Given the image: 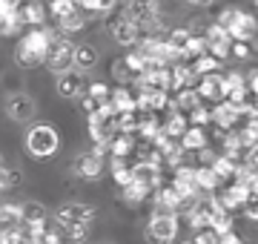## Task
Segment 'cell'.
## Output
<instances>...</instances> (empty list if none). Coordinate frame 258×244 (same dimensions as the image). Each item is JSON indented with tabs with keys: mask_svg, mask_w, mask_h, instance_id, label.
Masks as SVG:
<instances>
[{
	"mask_svg": "<svg viewBox=\"0 0 258 244\" xmlns=\"http://www.w3.org/2000/svg\"><path fill=\"white\" fill-rule=\"evenodd\" d=\"M57 32L46 26H37V29H29L23 38H18V46H15V60L18 66L23 69H37V66L46 64V55H49V46H52V38Z\"/></svg>",
	"mask_w": 258,
	"mask_h": 244,
	"instance_id": "cell-1",
	"label": "cell"
},
{
	"mask_svg": "<svg viewBox=\"0 0 258 244\" xmlns=\"http://www.w3.org/2000/svg\"><path fill=\"white\" fill-rule=\"evenodd\" d=\"M60 147V135H57L55 127L49 124H35L32 130L26 132V152L37 161H46L52 158Z\"/></svg>",
	"mask_w": 258,
	"mask_h": 244,
	"instance_id": "cell-2",
	"label": "cell"
},
{
	"mask_svg": "<svg viewBox=\"0 0 258 244\" xmlns=\"http://www.w3.org/2000/svg\"><path fill=\"white\" fill-rule=\"evenodd\" d=\"M75 52H78V43H72L69 35H63L57 29V35L52 38V46H49V55H46V69L55 72V75H63L75 66Z\"/></svg>",
	"mask_w": 258,
	"mask_h": 244,
	"instance_id": "cell-3",
	"label": "cell"
},
{
	"mask_svg": "<svg viewBox=\"0 0 258 244\" xmlns=\"http://www.w3.org/2000/svg\"><path fill=\"white\" fill-rule=\"evenodd\" d=\"M178 235V216L166 213H152L147 224V241L149 244H172Z\"/></svg>",
	"mask_w": 258,
	"mask_h": 244,
	"instance_id": "cell-4",
	"label": "cell"
},
{
	"mask_svg": "<svg viewBox=\"0 0 258 244\" xmlns=\"http://www.w3.org/2000/svg\"><path fill=\"white\" fill-rule=\"evenodd\" d=\"M106 29H109L112 40L118 43V46L123 49H135L141 40V26L135 23V20H129L126 15L123 18H109L106 20Z\"/></svg>",
	"mask_w": 258,
	"mask_h": 244,
	"instance_id": "cell-5",
	"label": "cell"
},
{
	"mask_svg": "<svg viewBox=\"0 0 258 244\" xmlns=\"http://www.w3.org/2000/svg\"><path fill=\"white\" fill-rule=\"evenodd\" d=\"M57 224L63 227V230H69V227H81V224H89L95 218V210L89 204H81V201H69V204L57 207Z\"/></svg>",
	"mask_w": 258,
	"mask_h": 244,
	"instance_id": "cell-6",
	"label": "cell"
},
{
	"mask_svg": "<svg viewBox=\"0 0 258 244\" xmlns=\"http://www.w3.org/2000/svg\"><path fill=\"white\" fill-rule=\"evenodd\" d=\"M86 89H89V84H86L81 69H69L63 75H57V95L63 101H81L86 95Z\"/></svg>",
	"mask_w": 258,
	"mask_h": 244,
	"instance_id": "cell-7",
	"label": "cell"
},
{
	"mask_svg": "<svg viewBox=\"0 0 258 244\" xmlns=\"http://www.w3.org/2000/svg\"><path fill=\"white\" fill-rule=\"evenodd\" d=\"M184 210H189V201H186L181 193H178L172 184L169 187L155 190V213H166V216H181Z\"/></svg>",
	"mask_w": 258,
	"mask_h": 244,
	"instance_id": "cell-8",
	"label": "cell"
},
{
	"mask_svg": "<svg viewBox=\"0 0 258 244\" xmlns=\"http://www.w3.org/2000/svg\"><path fill=\"white\" fill-rule=\"evenodd\" d=\"M106 155H109L106 150H101V147H92L89 152H83L81 158L75 161V172H78L81 178H86V181L98 178V175L103 172V164H106Z\"/></svg>",
	"mask_w": 258,
	"mask_h": 244,
	"instance_id": "cell-9",
	"label": "cell"
},
{
	"mask_svg": "<svg viewBox=\"0 0 258 244\" xmlns=\"http://www.w3.org/2000/svg\"><path fill=\"white\" fill-rule=\"evenodd\" d=\"M132 175L138 184L152 193V190H161V181H164V164H158V161H135L132 164Z\"/></svg>",
	"mask_w": 258,
	"mask_h": 244,
	"instance_id": "cell-10",
	"label": "cell"
},
{
	"mask_svg": "<svg viewBox=\"0 0 258 244\" xmlns=\"http://www.w3.org/2000/svg\"><path fill=\"white\" fill-rule=\"evenodd\" d=\"M238 103L232 101H221L212 106V127H215V132H232L235 127H238Z\"/></svg>",
	"mask_w": 258,
	"mask_h": 244,
	"instance_id": "cell-11",
	"label": "cell"
},
{
	"mask_svg": "<svg viewBox=\"0 0 258 244\" xmlns=\"http://www.w3.org/2000/svg\"><path fill=\"white\" fill-rule=\"evenodd\" d=\"M198 95H201V101H210V103H221L227 101V75H207L198 81Z\"/></svg>",
	"mask_w": 258,
	"mask_h": 244,
	"instance_id": "cell-12",
	"label": "cell"
},
{
	"mask_svg": "<svg viewBox=\"0 0 258 244\" xmlns=\"http://www.w3.org/2000/svg\"><path fill=\"white\" fill-rule=\"evenodd\" d=\"M218 196V201H221L230 213H235V210H244V207L252 201V196H249V187L247 184H238V181H232V184H227V187L221 190V193H215Z\"/></svg>",
	"mask_w": 258,
	"mask_h": 244,
	"instance_id": "cell-13",
	"label": "cell"
},
{
	"mask_svg": "<svg viewBox=\"0 0 258 244\" xmlns=\"http://www.w3.org/2000/svg\"><path fill=\"white\" fill-rule=\"evenodd\" d=\"M6 112H9L12 121L26 124V121H32V118H35L37 106H35V101H32L29 95L15 92V95H9V98H6Z\"/></svg>",
	"mask_w": 258,
	"mask_h": 244,
	"instance_id": "cell-14",
	"label": "cell"
},
{
	"mask_svg": "<svg viewBox=\"0 0 258 244\" xmlns=\"http://www.w3.org/2000/svg\"><path fill=\"white\" fill-rule=\"evenodd\" d=\"M230 35H232V40H244V43L255 40L258 38V20H255V15H252V12L238 9L235 23L230 26Z\"/></svg>",
	"mask_w": 258,
	"mask_h": 244,
	"instance_id": "cell-15",
	"label": "cell"
},
{
	"mask_svg": "<svg viewBox=\"0 0 258 244\" xmlns=\"http://www.w3.org/2000/svg\"><path fill=\"white\" fill-rule=\"evenodd\" d=\"M123 15L129 20H135L138 26H144L149 18L161 15V9H158V0H126V12Z\"/></svg>",
	"mask_w": 258,
	"mask_h": 244,
	"instance_id": "cell-16",
	"label": "cell"
},
{
	"mask_svg": "<svg viewBox=\"0 0 258 244\" xmlns=\"http://www.w3.org/2000/svg\"><path fill=\"white\" fill-rule=\"evenodd\" d=\"M227 101L238 103V106L241 103H247V101H252L247 75H241V72H230V75H227Z\"/></svg>",
	"mask_w": 258,
	"mask_h": 244,
	"instance_id": "cell-17",
	"label": "cell"
},
{
	"mask_svg": "<svg viewBox=\"0 0 258 244\" xmlns=\"http://www.w3.org/2000/svg\"><path fill=\"white\" fill-rule=\"evenodd\" d=\"M198 81H201V78L195 75L192 64L186 66L184 60H181V64L172 66V92H178V89H195Z\"/></svg>",
	"mask_w": 258,
	"mask_h": 244,
	"instance_id": "cell-18",
	"label": "cell"
},
{
	"mask_svg": "<svg viewBox=\"0 0 258 244\" xmlns=\"http://www.w3.org/2000/svg\"><path fill=\"white\" fill-rule=\"evenodd\" d=\"M46 18H49V9L40 3V0H29V3H23V9H20V20H23L29 29L43 26Z\"/></svg>",
	"mask_w": 258,
	"mask_h": 244,
	"instance_id": "cell-19",
	"label": "cell"
},
{
	"mask_svg": "<svg viewBox=\"0 0 258 244\" xmlns=\"http://www.w3.org/2000/svg\"><path fill=\"white\" fill-rule=\"evenodd\" d=\"M138 138L129 135V132H118L109 144V158H129L132 152H138Z\"/></svg>",
	"mask_w": 258,
	"mask_h": 244,
	"instance_id": "cell-20",
	"label": "cell"
},
{
	"mask_svg": "<svg viewBox=\"0 0 258 244\" xmlns=\"http://www.w3.org/2000/svg\"><path fill=\"white\" fill-rule=\"evenodd\" d=\"M164 130H166V135H169V138L181 141V138L186 135V130H189V115L178 112V109H172V106H169V115L164 118Z\"/></svg>",
	"mask_w": 258,
	"mask_h": 244,
	"instance_id": "cell-21",
	"label": "cell"
},
{
	"mask_svg": "<svg viewBox=\"0 0 258 244\" xmlns=\"http://www.w3.org/2000/svg\"><path fill=\"white\" fill-rule=\"evenodd\" d=\"M112 106L118 112H138V95L132 92V86H115L112 89Z\"/></svg>",
	"mask_w": 258,
	"mask_h": 244,
	"instance_id": "cell-22",
	"label": "cell"
},
{
	"mask_svg": "<svg viewBox=\"0 0 258 244\" xmlns=\"http://www.w3.org/2000/svg\"><path fill=\"white\" fill-rule=\"evenodd\" d=\"M195 181H198V190L207 193V196H215V193L224 187V181L215 175L212 167H195Z\"/></svg>",
	"mask_w": 258,
	"mask_h": 244,
	"instance_id": "cell-23",
	"label": "cell"
},
{
	"mask_svg": "<svg viewBox=\"0 0 258 244\" xmlns=\"http://www.w3.org/2000/svg\"><path fill=\"white\" fill-rule=\"evenodd\" d=\"M201 103L204 101H201V95H198V89H178L175 98H172V109L189 115V112H195Z\"/></svg>",
	"mask_w": 258,
	"mask_h": 244,
	"instance_id": "cell-24",
	"label": "cell"
},
{
	"mask_svg": "<svg viewBox=\"0 0 258 244\" xmlns=\"http://www.w3.org/2000/svg\"><path fill=\"white\" fill-rule=\"evenodd\" d=\"M181 147H184L186 152H201L204 147H210V135H207L204 127H189L186 135L181 138Z\"/></svg>",
	"mask_w": 258,
	"mask_h": 244,
	"instance_id": "cell-25",
	"label": "cell"
},
{
	"mask_svg": "<svg viewBox=\"0 0 258 244\" xmlns=\"http://www.w3.org/2000/svg\"><path fill=\"white\" fill-rule=\"evenodd\" d=\"M23 227V207L20 204H3L0 207V233Z\"/></svg>",
	"mask_w": 258,
	"mask_h": 244,
	"instance_id": "cell-26",
	"label": "cell"
},
{
	"mask_svg": "<svg viewBox=\"0 0 258 244\" xmlns=\"http://www.w3.org/2000/svg\"><path fill=\"white\" fill-rule=\"evenodd\" d=\"M238 164L241 161H235V158H230V155H218L215 158V164H212V169H215V175L224 181V184H232L235 181V172H238Z\"/></svg>",
	"mask_w": 258,
	"mask_h": 244,
	"instance_id": "cell-27",
	"label": "cell"
},
{
	"mask_svg": "<svg viewBox=\"0 0 258 244\" xmlns=\"http://www.w3.org/2000/svg\"><path fill=\"white\" fill-rule=\"evenodd\" d=\"M210 55V40H207V35H192L189 38V43L184 46V64L189 60V64H195L198 57Z\"/></svg>",
	"mask_w": 258,
	"mask_h": 244,
	"instance_id": "cell-28",
	"label": "cell"
},
{
	"mask_svg": "<svg viewBox=\"0 0 258 244\" xmlns=\"http://www.w3.org/2000/svg\"><path fill=\"white\" fill-rule=\"evenodd\" d=\"M95 60H98L95 46H89V43H78V52H75V69L86 72V69H92L95 66Z\"/></svg>",
	"mask_w": 258,
	"mask_h": 244,
	"instance_id": "cell-29",
	"label": "cell"
},
{
	"mask_svg": "<svg viewBox=\"0 0 258 244\" xmlns=\"http://www.w3.org/2000/svg\"><path fill=\"white\" fill-rule=\"evenodd\" d=\"M192 69H195V75H198V78L215 75V72L221 69V60H218V57H212V55H204V57H198V60L192 64Z\"/></svg>",
	"mask_w": 258,
	"mask_h": 244,
	"instance_id": "cell-30",
	"label": "cell"
},
{
	"mask_svg": "<svg viewBox=\"0 0 258 244\" xmlns=\"http://www.w3.org/2000/svg\"><path fill=\"white\" fill-rule=\"evenodd\" d=\"M75 12H81V6H75L72 0H52V3H49V15L55 20H63V18H69V15H75Z\"/></svg>",
	"mask_w": 258,
	"mask_h": 244,
	"instance_id": "cell-31",
	"label": "cell"
},
{
	"mask_svg": "<svg viewBox=\"0 0 258 244\" xmlns=\"http://www.w3.org/2000/svg\"><path fill=\"white\" fill-rule=\"evenodd\" d=\"M83 26H86V15H83V12H75V15H69V18L57 20V29H60L63 35H72V32H81Z\"/></svg>",
	"mask_w": 258,
	"mask_h": 244,
	"instance_id": "cell-32",
	"label": "cell"
},
{
	"mask_svg": "<svg viewBox=\"0 0 258 244\" xmlns=\"http://www.w3.org/2000/svg\"><path fill=\"white\" fill-rule=\"evenodd\" d=\"M120 196H123V201H126V204H141V201L149 196V190L144 187V184H138V181H132L129 187L120 190Z\"/></svg>",
	"mask_w": 258,
	"mask_h": 244,
	"instance_id": "cell-33",
	"label": "cell"
},
{
	"mask_svg": "<svg viewBox=\"0 0 258 244\" xmlns=\"http://www.w3.org/2000/svg\"><path fill=\"white\" fill-rule=\"evenodd\" d=\"M109 72H112V78L118 81V86H129V81H135V75L129 72V66H126V60H123V57H120V60H112Z\"/></svg>",
	"mask_w": 258,
	"mask_h": 244,
	"instance_id": "cell-34",
	"label": "cell"
},
{
	"mask_svg": "<svg viewBox=\"0 0 258 244\" xmlns=\"http://www.w3.org/2000/svg\"><path fill=\"white\" fill-rule=\"evenodd\" d=\"M86 95H89V98H95L98 103H109L112 101V86L103 84V81H92V84H89V89H86Z\"/></svg>",
	"mask_w": 258,
	"mask_h": 244,
	"instance_id": "cell-35",
	"label": "cell"
},
{
	"mask_svg": "<svg viewBox=\"0 0 258 244\" xmlns=\"http://www.w3.org/2000/svg\"><path fill=\"white\" fill-rule=\"evenodd\" d=\"M20 9H23V0H0V23L3 20H18Z\"/></svg>",
	"mask_w": 258,
	"mask_h": 244,
	"instance_id": "cell-36",
	"label": "cell"
},
{
	"mask_svg": "<svg viewBox=\"0 0 258 244\" xmlns=\"http://www.w3.org/2000/svg\"><path fill=\"white\" fill-rule=\"evenodd\" d=\"M118 6V0H83L81 9L83 12H98V15H109Z\"/></svg>",
	"mask_w": 258,
	"mask_h": 244,
	"instance_id": "cell-37",
	"label": "cell"
},
{
	"mask_svg": "<svg viewBox=\"0 0 258 244\" xmlns=\"http://www.w3.org/2000/svg\"><path fill=\"white\" fill-rule=\"evenodd\" d=\"M26 221H46V210H43V204L26 201V204H23V224H26Z\"/></svg>",
	"mask_w": 258,
	"mask_h": 244,
	"instance_id": "cell-38",
	"label": "cell"
},
{
	"mask_svg": "<svg viewBox=\"0 0 258 244\" xmlns=\"http://www.w3.org/2000/svg\"><path fill=\"white\" fill-rule=\"evenodd\" d=\"M20 184V169L15 167H0V190H12V187H18Z\"/></svg>",
	"mask_w": 258,
	"mask_h": 244,
	"instance_id": "cell-39",
	"label": "cell"
},
{
	"mask_svg": "<svg viewBox=\"0 0 258 244\" xmlns=\"http://www.w3.org/2000/svg\"><path fill=\"white\" fill-rule=\"evenodd\" d=\"M23 29H26V23L23 20H3L0 23V38H23Z\"/></svg>",
	"mask_w": 258,
	"mask_h": 244,
	"instance_id": "cell-40",
	"label": "cell"
},
{
	"mask_svg": "<svg viewBox=\"0 0 258 244\" xmlns=\"http://www.w3.org/2000/svg\"><path fill=\"white\" fill-rule=\"evenodd\" d=\"M207 40H210V43H232V35L221 26V23H210V26H207Z\"/></svg>",
	"mask_w": 258,
	"mask_h": 244,
	"instance_id": "cell-41",
	"label": "cell"
},
{
	"mask_svg": "<svg viewBox=\"0 0 258 244\" xmlns=\"http://www.w3.org/2000/svg\"><path fill=\"white\" fill-rule=\"evenodd\" d=\"M123 60H126L129 72H132V75H135V78H138L141 72L147 69V60H144V55H141V52H135V49H129L126 55H123Z\"/></svg>",
	"mask_w": 258,
	"mask_h": 244,
	"instance_id": "cell-42",
	"label": "cell"
},
{
	"mask_svg": "<svg viewBox=\"0 0 258 244\" xmlns=\"http://www.w3.org/2000/svg\"><path fill=\"white\" fill-rule=\"evenodd\" d=\"M212 124V109L210 106H198L195 112H189V127H210Z\"/></svg>",
	"mask_w": 258,
	"mask_h": 244,
	"instance_id": "cell-43",
	"label": "cell"
},
{
	"mask_svg": "<svg viewBox=\"0 0 258 244\" xmlns=\"http://www.w3.org/2000/svg\"><path fill=\"white\" fill-rule=\"evenodd\" d=\"M189 38H192V32H189V29H184V26L172 29V32L166 35V40H169L172 46H178V49H184L186 43H189Z\"/></svg>",
	"mask_w": 258,
	"mask_h": 244,
	"instance_id": "cell-44",
	"label": "cell"
},
{
	"mask_svg": "<svg viewBox=\"0 0 258 244\" xmlns=\"http://www.w3.org/2000/svg\"><path fill=\"white\" fill-rule=\"evenodd\" d=\"M252 55H255V52H252V43H244V40H232V57H238V60H249Z\"/></svg>",
	"mask_w": 258,
	"mask_h": 244,
	"instance_id": "cell-45",
	"label": "cell"
},
{
	"mask_svg": "<svg viewBox=\"0 0 258 244\" xmlns=\"http://www.w3.org/2000/svg\"><path fill=\"white\" fill-rule=\"evenodd\" d=\"M0 244H26L23 227H15V230H6V233H0Z\"/></svg>",
	"mask_w": 258,
	"mask_h": 244,
	"instance_id": "cell-46",
	"label": "cell"
},
{
	"mask_svg": "<svg viewBox=\"0 0 258 244\" xmlns=\"http://www.w3.org/2000/svg\"><path fill=\"white\" fill-rule=\"evenodd\" d=\"M215 158H218V152L212 150V147H204L201 152H195V161H198L195 167H212V164H215Z\"/></svg>",
	"mask_w": 258,
	"mask_h": 244,
	"instance_id": "cell-47",
	"label": "cell"
},
{
	"mask_svg": "<svg viewBox=\"0 0 258 244\" xmlns=\"http://www.w3.org/2000/svg\"><path fill=\"white\" fill-rule=\"evenodd\" d=\"M192 241L195 244H218V241H221V235L215 233L212 227H207V230H198V233H195Z\"/></svg>",
	"mask_w": 258,
	"mask_h": 244,
	"instance_id": "cell-48",
	"label": "cell"
},
{
	"mask_svg": "<svg viewBox=\"0 0 258 244\" xmlns=\"http://www.w3.org/2000/svg\"><path fill=\"white\" fill-rule=\"evenodd\" d=\"M66 235L72 238V244L83 241V238H86V224H81V227H69V230H66Z\"/></svg>",
	"mask_w": 258,
	"mask_h": 244,
	"instance_id": "cell-49",
	"label": "cell"
},
{
	"mask_svg": "<svg viewBox=\"0 0 258 244\" xmlns=\"http://www.w3.org/2000/svg\"><path fill=\"white\" fill-rule=\"evenodd\" d=\"M244 161H247L249 167H255V169H258V144H252V147L244 152Z\"/></svg>",
	"mask_w": 258,
	"mask_h": 244,
	"instance_id": "cell-50",
	"label": "cell"
},
{
	"mask_svg": "<svg viewBox=\"0 0 258 244\" xmlns=\"http://www.w3.org/2000/svg\"><path fill=\"white\" fill-rule=\"evenodd\" d=\"M247 84H249V92H252V98L258 101V69H252L247 75Z\"/></svg>",
	"mask_w": 258,
	"mask_h": 244,
	"instance_id": "cell-51",
	"label": "cell"
},
{
	"mask_svg": "<svg viewBox=\"0 0 258 244\" xmlns=\"http://www.w3.org/2000/svg\"><path fill=\"white\" fill-rule=\"evenodd\" d=\"M244 216H247L249 221H258V201H249V204L244 207Z\"/></svg>",
	"mask_w": 258,
	"mask_h": 244,
	"instance_id": "cell-52",
	"label": "cell"
},
{
	"mask_svg": "<svg viewBox=\"0 0 258 244\" xmlns=\"http://www.w3.org/2000/svg\"><path fill=\"white\" fill-rule=\"evenodd\" d=\"M218 244H244V241H241L238 235H235V230H232V233H224V235H221V241H218Z\"/></svg>",
	"mask_w": 258,
	"mask_h": 244,
	"instance_id": "cell-53",
	"label": "cell"
},
{
	"mask_svg": "<svg viewBox=\"0 0 258 244\" xmlns=\"http://www.w3.org/2000/svg\"><path fill=\"white\" fill-rule=\"evenodd\" d=\"M249 187V196H252V201H258V178L252 181V184H247Z\"/></svg>",
	"mask_w": 258,
	"mask_h": 244,
	"instance_id": "cell-54",
	"label": "cell"
},
{
	"mask_svg": "<svg viewBox=\"0 0 258 244\" xmlns=\"http://www.w3.org/2000/svg\"><path fill=\"white\" fill-rule=\"evenodd\" d=\"M186 3H192V6H210V3H215V0H186Z\"/></svg>",
	"mask_w": 258,
	"mask_h": 244,
	"instance_id": "cell-55",
	"label": "cell"
},
{
	"mask_svg": "<svg viewBox=\"0 0 258 244\" xmlns=\"http://www.w3.org/2000/svg\"><path fill=\"white\" fill-rule=\"evenodd\" d=\"M181 244H195V241H181Z\"/></svg>",
	"mask_w": 258,
	"mask_h": 244,
	"instance_id": "cell-56",
	"label": "cell"
},
{
	"mask_svg": "<svg viewBox=\"0 0 258 244\" xmlns=\"http://www.w3.org/2000/svg\"><path fill=\"white\" fill-rule=\"evenodd\" d=\"M252 3H255V6H258V0H252Z\"/></svg>",
	"mask_w": 258,
	"mask_h": 244,
	"instance_id": "cell-57",
	"label": "cell"
},
{
	"mask_svg": "<svg viewBox=\"0 0 258 244\" xmlns=\"http://www.w3.org/2000/svg\"><path fill=\"white\" fill-rule=\"evenodd\" d=\"M0 167H3V161H0Z\"/></svg>",
	"mask_w": 258,
	"mask_h": 244,
	"instance_id": "cell-58",
	"label": "cell"
}]
</instances>
